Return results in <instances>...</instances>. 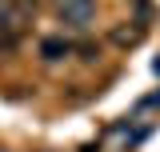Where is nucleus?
Wrapping results in <instances>:
<instances>
[{
    "label": "nucleus",
    "mask_w": 160,
    "mask_h": 152,
    "mask_svg": "<svg viewBox=\"0 0 160 152\" xmlns=\"http://www.w3.org/2000/svg\"><path fill=\"white\" fill-rule=\"evenodd\" d=\"M68 52H72V44H68L64 36H44V40H40V56L48 60V64H56V60H64Z\"/></svg>",
    "instance_id": "f03ea898"
},
{
    "label": "nucleus",
    "mask_w": 160,
    "mask_h": 152,
    "mask_svg": "<svg viewBox=\"0 0 160 152\" xmlns=\"http://www.w3.org/2000/svg\"><path fill=\"white\" fill-rule=\"evenodd\" d=\"M60 20L68 28H88L92 16H96V0H60Z\"/></svg>",
    "instance_id": "f257e3e1"
},
{
    "label": "nucleus",
    "mask_w": 160,
    "mask_h": 152,
    "mask_svg": "<svg viewBox=\"0 0 160 152\" xmlns=\"http://www.w3.org/2000/svg\"><path fill=\"white\" fill-rule=\"evenodd\" d=\"M112 40H116V44H136L140 28H120V32H112Z\"/></svg>",
    "instance_id": "7ed1b4c3"
}]
</instances>
